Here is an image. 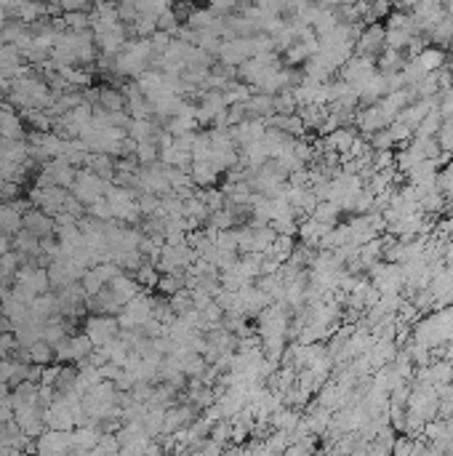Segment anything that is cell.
<instances>
[{
  "label": "cell",
  "mask_w": 453,
  "mask_h": 456,
  "mask_svg": "<svg viewBox=\"0 0 453 456\" xmlns=\"http://www.w3.org/2000/svg\"><path fill=\"white\" fill-rule=\"evenodd\" d=\"M288 321H291V315L280 301H272L259 315V334H262V342L267 345V350H272V352L283 350V342L288 339Z\"/></svg>",
  "instance_id": "1"
},
{
  "label": "cell",
  "mask_w": 453,
  "mask_h": 456,
  "mask_svg": "<svg viewBox=\"0 0 453 456\" xmlns=\"http://www.w3.org/2000/svg\"><path fill=\"white\" fill-rule=\"evenodd\" d=\"M403 267L400 265H389V262H376L371 267V286L379 291V296H400L403 289Z\"/></svg>",
  "instance_id": "2"
},
{
  "label": "cell",
  "mask_w": 453,
  "mask_h": 456,
  "mask_svg": "<svg viewBox=\"0 0 453 456\" xmlns=\"http://www.w3.org/2000/svg\"><path fill=\"white\" fill-rule=\"evenodd\" d=\"M384 38H387V30H384V24H368L363 33L357 35V43H354V48H357V56H365V59H379L381 56V51L387 48L384 45Z\"/></svg>",
  "instance_id": "3"
},
{
  "label": "cell",
  "mask_w": 453,
  "mask_h": 456,
  "mask_svg": "<svg viewBox=\"0 0 453 456\" xmlns=\"http://www.w3.org/2000/svg\"><path fill=\"white\" fill-rule=\"evenodd\" d=\"M259 54L256 51V38H235L230 43H221V62L224 65H237V67H243L248 59H254Z\"/></svg>",
  "instance_id": "4"
},
{
  "label": "cell",
  "mask_w": 453,
  "mask_h": 456,
  "mask_svg": "<svg viewBox=\"0 0 453 456\" xmlns=\"http://www.w3.org/2000/svg\"><path fill=\"white\" fill-rule=\"evenodd\" d=\"M267 134V128L262 126V121H243L237 123V128L233 131V142H237V145L243 147H251L256 145V142H262Z\"/></svg>",
  "instance_id": "5"
},
{
  "label": "cell",
  "mask_w": 453,
  "mask_h": 456,
  "mask_svg": "<svg viewBox=\"0 0 453 456\" xmlns=\"http://www.w3.org/2000/svg\"><path fill=\"white\" fill-rule=\"evenodd\" d=\"M328 233H331V227H325V224H320L318 219H312V216H307V219H304V224L298 227L301 243L307 245V248H310V245H320L323 238H325Z\"/></svg>",
  "instance_id": "6"
},
{
  "label": "cell",
  "mask_w": 453,
  "mask_h": 456,
  "mask_svg": "<svg viewBox=\"0 0 453 456\" xmlns=\"http://www.w3.org/2000/svg\"><path fill=\"white\" fill-rule=\"evenodd\" d=\"M357 142V131H352V128H336L328 139H325V150H336V152H349L352 150V145Z\"/></svg>",
  "instance_id": "7"
},
{
  "label": "cell",
  "mask_w": 453,
  "mask_h": 456,
  "mask_svg": "<svg viewBox=\"0 0 453 456\" xmlns=\"http://www.w3.org/2000/svg\"><path fill=\"white\" fill-rule=\"evenodd\" d=\"M339 213H342V208L336 206V203L331 201H320L318 206H315V211H312V219H318L320 224H325V227H336V222H339Z\"/></svg>",
  "instance_id": "8"
},
{
  "label": "cell",
  "mask_w": 453,
  "mask_h": 456,
  "mask_svg": "<svg viewBox=\"0 0 453 456\" xmlns=\"http://www.w3.org/2000/svg\"><path fill=\"white\" fill-rule=\"evenodd\" d=\"M430 38L435 40V43H451L453 40V16H448V13H442V19L435 27L430 30Z\"/></svg>",
  "instance_id": "9"
},
{
  "label": "cell",
  "mask_w": 453,
  "mask_h": 456,
  "mask_svg": "<svg viewBox=\"0 0 453 456\" xmlns=\"http://www.w3.org/2000/svg\"><path fill=\"white\" fill-rule=\"evenodd\" d=\"M192 177L198 184H213V179L219 177V168L213 166L211 160H195V166H192Z\"/></svg>",
  "instance_id": "10"
},
{
  "label": "cell",
  "mask_w": 453,
  "mask_h": 456,
  "mask_svg": "<svg viewBox=\"0 0 453 456\" xmlns=\"http://www.w3.org/2000/svg\"><path fill=\"white\" fill-rule=\"evenodd\" d=\"M440 126H442V115H440V110L435 107V110H432L430 115L421 121V126L416 128V131H419L421 139H435V136H437V131H440Z\"/></svg>",
  "instance_id": "11"
},
{
  "label": "cell",
  "mask_w": 453,
  "mask_h": 456,
  "mask_svg": "<svg viewBox=\"0 0 453 456\" xmlns=\"http://www.w3.org/2000/svg\"><path fill=\"white\" fill-rule=\"evenodd\" d=\"M147 318H150V301L144 299L131 301V307L125 312V323H144Z\"/></svg>",
  "instance_id": "12"
},
{
  "label": "cell",
  "mask_w": 453,
  "mask_h": 456,
  "mask_svg": "<svg viewBox=\"0 0 453 456\" xmlns=\"http://www.w3.org/2000/svg\"><path fill=\"white\" fill-rule=\"evenodd\" d=\"M195 307V299H192V291H179L177 296H174V310L179 315H184V312H192Z\"/></svg>",
  "instance_id": "13"
},
{
  "label": "cell",
  "mask_w": 453,
  "mask_h": 456,
  "mask_svg": "<svg viewBox=\"0 0 453 456\" xmlns=\"http://www.w3.org/2000/svg\"><path fill=\"white\" fill-rule=\"evenodd\" d=\"M445 269H451L453 272V245L445 248Z\"/></svg>",
  "instance_id": "14"
},
{
  "label": "cell",
  "mask_w": 453,
  "mask_h": 456,
  "mask_svg": "<svg viewBox=\"0 0 453 456\" xmlns=\"http://www.w3.org/2000/svg\"><path fill=\"white\" fill-rule=\"evenodd\" d=\"M445 13H448V16H453V3H448V6H445Z\"/></svg>",
  "instance_id": "15"
}]
</instances>
